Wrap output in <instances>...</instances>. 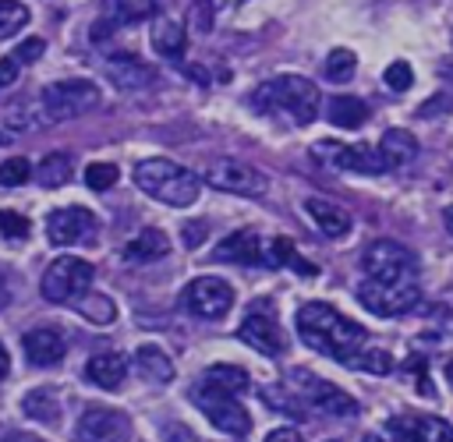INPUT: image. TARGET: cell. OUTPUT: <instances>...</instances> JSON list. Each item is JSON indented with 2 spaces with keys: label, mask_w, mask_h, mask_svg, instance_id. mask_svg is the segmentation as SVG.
<instances>
[{
  "label": "cell",
  "mask_w": 453,
  "mask_h": 442,
  "mask_svg": "<svg viewBox=\"0 0 453 442\" xmlns=\"http://www.w3.org/2000/svg\"><path fill=\"white\" fill-rule=\"evenodd\" d=\"M134 364H138V371H142L145 382L163 385V382L173 378V364H170V357H166L156 343H142V347L134 350Z\"/></svg>",
  "instance_id": "484cf974"
},
{
  "label": "cell",
  "mask_w": 453,
  "mask_h": 442,
  "mask_svg": "<svg viewBox=\"0 0 453 442\" xmlns=\"http://www.w3.org/2000/svg\"><path fill=\"white\" fill-rule=\"evenodd\" d=\"M180 301L198 318H223L230 311V304H234V286L226 279H219V276H198V279H191L184 286Z\"/></svg>",
  "instance_id": "8fae6325"
},
{
  "label": "cell",
  "mask_w": 453,
  "mask_h": 442,
  "mask_svg": "<svg viewBox=\"0 0 453 442\" xmlns=\"http://www.w3.org/2000/svg\"><path fill=\"white\" fill-rule=\"evenodd\" d=\"M301 375H304L308 385H297V389H301V396H304V403H308L311 410L329 414V417H350V414H357V400H354L350 392H343L340 385L322 382V378H315V375H308V371H301Z\"/></svg>",
  "instance_id": "5bb4252c"
},
{
  "label": "cell",
  "mask_w": 453,
  "mask_h": 442,
  "mask_svg": "<svg viewBox=\"0 0 453 442\" xmlns=\"http://www.w3.org/2000/svg\"><path fill=\"white\" fill-rule=\"evenodd\" d=\"M357 301L379 315V318H393V315H403L411 311L418 301H421V290L418 283H379V279H361L357 283Z\"/></svg>",
  "instance_id": "9c48e42d"
},
{
  "label": "cell",
  "mask_w": 453,
  "mask_h": 442,
  "mask_svg": "<svg viewBox=\"0 0 453 442\" xmlns=\"http://www.w3.org/2000/svg\"><path fill=\"white\" fill-rule=\"evenodd\" d=\"M265 442H304V438H301L297 428H273V431L265 435Z\"/></svg>",
  "instance_id": "f6af8a7d"
},
{
  "label": "cell",
  "mask_w": 453,
  "mask_h": 442,
  "mask_svg": "<svg viewBox=\"0 0 453 442\" xmlns=\"http://www.w3.org/2000/svg\"><path fill=\"white\" fill-rule=\"evenodd\" d=\"M304 212L311 216V223L326 233V237H343L350 230V212L340 209L336 202H326V198H308L304 202Z\"/></svg>",
  "instance_id": "603a6c76"
},
{
  "label": "cell",
  "mask_w": 453,
  "mask_h": 442,
  "mask_svg": "<svg viewBox=\"0 0 453 442\" xmlns=\"http://www.w3.org/2000/svg\"><path fill=\"white\" fill-rule=\"evenodd\" d=\"M216 191H226V194H244V198H262L265 194V187H269V177L262 173V170H255L251 163H244V159H230V156H223V159H212L209 166H205V173H202Z\"/></svg>",
  "instance_id": "52a82bcc"
},
{
  "label": "cell",
  "mask_w": 453,
  "mask_h": 442,
  "mask_svg": "<svg viewBox=\"0 0 453 442\" xmlns=\"http://www.w3.org/2000/svg\"><path fill=\"white\" fill-rule=\"evenodd\" d=\"M7 442H39V438H35V435H25V431H11Z\"/></svg>",
  "instance_id": "bcb514c9"
},
{
  "label": "cell",
  "mask_w": 453,
  "mask_h": 442,
  "mask_svg": "<svg viewBox=\"0 0 453 442\" xmlns=\"http://www.w3.org/2000/svg\"><path fill=\"white\" fill-rule=\"evenodd\" d=\"M28 21V7L18 4V0H0V39L14 35L18 28H25Z\"/></svg>",
  "instance_id": "1f68e13d"
},
{
  "label": "cell",
  "mask_w": 453,
  "mask_h": 442,
  "mask_svg": "<svg viewBox=\"0 0 453 442\" xmlns=\"http://www.w3.org/2000/svg\"><path fill=\"white\" fill-rule=\"evenodd\" d=\"M379 156L386 163V170H396V166H407L414 156H418V138L411 131H400V127H389L379 141Z\"/></svg>",
  "instance_id": "cb8c5ba5"
},
{
  "label": "cell",
  "mask_w": 453,
  "mask_h": 442,
  "mask_svg": "<svg viewBox=\"0 0 453 442\" xmlns=\"http://www.w3.org/2000/svg\"><path fill=\"white\" fill-rule=\"evenodd\" d=\"M262 265H269V269H294V272H301V276H315L319 269L308 262V258H301L297 255V248H294V240L290 237H273V240H265L262 244Z\"/></svg>",
  "instance_id": "44dd1931"
},
{
  "label": "cell",
  "mask_w": 453,
  "mask_h": 442,
  "mask_svg": "<svg viewBox=\"0 0 453 442\" xmlns=\"http://www.w3.org/2000/svg\"><path fill=\"white\" fill-rule=\"evenodd\" d=\"M350 368H361V371H372V375H386V371H393V357L386 354V350H361L354 361H350Z\"/></svg>",
  "instance_id": "836d02e7"
},
{
  "label": "cell",
  "mask_w": 453,
  "mask_h": 442,
  "mask_svg": "<svg viewBox=\"0 0 453 442\" xmlns=\"http://www.w3.org/2000/svg\"><path fill=\"white\" fill-rule=\"evenodd\" d=\"M96 233V216L81 205H67V209H53L46 219V237L50 244H81Z\"/></svg>",
  "instance_id": "4fadbf2b"
},
{
  "label": "cell",
  "mask_w": 453,
  "mask_h": 442,
  "mask_svg": "<svg viewBox=\"0 0 453 442\" xmlns=\"http://www.w3.org/2000/svg\"><path fill=\"white\" fill-rule=\"evenodd\" d=\"M237 336H241L251 350L269 354V357H276V354L283 350V332H280L276 318H273V315H265V311H251V315L241 322Z\"/></svg>",
  "instance_id": "2e32d148"
},
{
  "label": "cell",
  "mask_w": 453,
  "mask_h": 442,
  "mask_svg": "<svg viewBox=\"0 0 453 442\" xmlns=\"http://www.w3.org/2000/svg\"><path fill=\"white\" fill-rule=\"evenodd\" d=\"M134 184L149 198H156L163 205H173V209H184V205H191L198 198V177L191 170H184L180 163L163 159V156L142 159L134 166Z\"/></svg>",
  "instance_id": "3957f363"
},
{
  "label": "cell",
  "mask_w": 453,
  "mask_h": 442,
  "mask_svg": "<svg viewBox=\"0 0 453 442\" xmlns=\"http://www.w3.org/2000/svg\"><path fill=\"white\" fill-rule=\"evenodd\" d=\"M180 237H184L188 248L202 244V237H205V223H202V219H198V223H184V226H180Z\"/></svg>",
  "instance_id": "ee69618b"
},
{
  "label": "cell",
  "mask_w": 453,
  "mask_h": 442,
  "mask_svg": "<svg viewBox=\"0 0 453 442\" xmlns=\"http://www.w3.org/2000/svg\"><path fill=\"white\" fill-rule=\"evenodd\" d=\"M28 219L21 216V212H11V209H4L0 212V233L7 237V240H25L28 237Z\"/></svg>",
  "instance_id": "74e56055"
},
{
  "label": "cell",
  "mask_w": 453,
  "mask_h": 442,
  "mask_svg": "<svg viewBox=\"0 0 453 442\" xmlns=\"http://www.w3.org/2000/svg\"><path fill=\"white\" fill-rule=\"evenodd\" d=\"M21 410L32 417V421H42V424H57V414H60V403L50 389H32L21 403Z\"/></svg>",
  "instance_id": "f546056e"
},
{
  "label": "cell",
  "mask_w": 453,
  "mask_h": 442,
  "mask_svg": "<svg viewBox=\"0 0 453 442\" xmlns=\"http://www.w3.org/2000/svg\"><path fill=\"white\" fill-rule=\"evenodd\" d=\"M209 11L216 14V4H212V0H202V4H195V28H198V32H209V28H212V21L205 18Z\"/></svg>",
  "instance_id": "7bdbcfd3"
},
{
  "label": "cell",
  "mask_w": 453,
  "mask_h": 442,
  "mask_svg": "<svg viewBox=\"0 0 453 442\" xmlns=\"http://www.w3.org/2000/svg\"><path fill=\"white\" fill-rule=\"evenodd\" d=\"M386 85L393 88V92H407L411 88V81H414V71H411V64H403V60H393L389 67H386Z\"/></svg>",
  "instance_id": "f35d334b"
},
{
  "label": "cell",
  "mask_w": 453,
  "mask_h": 442,
  "mask_svg": "<svg viewBox=\"0 0 453 442\" xmlns=\"http://www.w3.org/2000/svg\"><path fill=\"white\" fill-rule=\"evenodd\" d=\"M326 117L336 127H361L368 120V106L361 99H354V95H336V99L326 103Z\"/></svg>",
  "instance_id": "f1b7e54d"
},
{
  "label": "cell",
  "mask_w": 453,
  "mask_h": 442,
  "mask_svg": "<svg viewBox=\"0 0 453 442\" xmlns=\"http://www.w3.org/2000/svg\"><path fill=\"white\" fill-rule=\"evenodd\" d=\"M393 431L400 442H453V428L442 417H421V414L396 417Z\"/></svg>",
  "instance_id": "ac0fdd59"
},
{
  "label": "cell",
  "mask_w": 453,
  "mask_h": 442,
  "mask_svg": "<svg viewBox=\"0 0 453 442\" xmlns=\"http://www.w3.org/2000/svg\"><path fill=\"white\" fill-rule=\"evenodd\" d=\"M311 156H319V163H326V166H333V170H343V173H382V170H386L379 149L347 145V141H336V138L315 141V145H311Z\"/></svg>",
  "instance_id": "30bf717a"
},
{
  "label": "cell",
  "mask_w": 453,
  "mask_h": 442,
  "mask_svg": "<svg viewBox=\"0 0 453 442\" xmlns=\"http://www.w3.org/2000/svg\"><path fill=\"white\" fill-rule=\"evenodd\" d=\"M21 347H25V357L35 368H53L67 354V339H64V332L57 325H35V329H28L25 339H21Z\"/></svg>",
  "instance_id": "9a60e30c"
},
{
  "label": "cell",
  "mask_w": 453,
  "mask_h": 442,
  "mask_svg": "<svg viewBox=\"0 0 453 442\" xmlns=\"http://www.w3.org/2000/svg\"><path fill=\"white\" fill-rule=\"evenodd\" d=\"M99 106V85L88 78H64L42 88V110L50 120H74Z\"/></svg>",
  "instance_id": "8992f818"
},
{
  "label": "cell",
  "mask_w": 453,
  "mask_h": 442,
  "mask_svg": "<svg viewBox=\"0 0 453 442\" xmlns=\"http://www.w3.org/2000/svg\"><path fill=\"white\" fill-rule=\"evenodd\" d=\"M446 375H449V382H453V364H449V371H446Z\"/></svg>",
  "instance_id": "f907efd6"
},
{
  "label": "cell",
  "mask_w": 453,
  "mask_h": 442,
  "mask_svg": "<svg viewBox=\"0 0 453 442\" xmlns=\"http://www.w3.org/2000/svg\"><path fill=\"white\" fill-rule=\"evenodd\" d=\"M7 375V350H4V343H0V378Z\"/></svg>",
  "instance_id": "c3c4849f"
},
{
  "label": "cell",
  "mask_w": 453,
  "mask_h": 442,
  "mask_svg": "<svg viewBox=\"0 0 453 442\" xmlns=\"http://www.w3.org/2000/svg\"><path fill=\"white\" fill-rule=\"evenodd\" d=\"M78 311L88 318V322H113V315H117V308H113V301L110 297H103V293H85L81 301H78Z\"/></svg>",
  "instance_id": "d6a6232c"
},
{
  "label": "cell",
  "mask_w": 453,
  "mask_h": 442,
  "mask_svg": "<svg viewBox=\"0 0 453 442\" xmlns=\"http://www.w3.org/2000/svg\"><path fill=\"white\" fill-rule=\"evenodd\" d=\"M0 141H4V138H0Z\"/></svg>",
  "instance_id": "f5cc1de1"
},
{
  "label": "cell",
  "mask_w": 453,
  "mask_h": 442,
  "mask_svg": "<svg viewBox=\"0 0 453 442\" xmlns=\"http://www.w3.org/2000/svg\"><path fill=\"white\" fill-rule=\"evenodd\" d=\"M106 74H110V81L117 85V88H145L149 81H152V67L145 64V60H138L134 53H117V57H110L106 60Z\"/></svg>",
  "instance_id": "d6986e66"
},
{
  "label": "cell",
  "mask_w": 453,
  "mask_h": 442,
  "mask_svg": "<svg viewBox=\"0 0 453 442\" xmlns=\"http://www.w3.org/2000/svg\"><path fill=\"white\" fill-rule=\"evenodd\" d=\"M18 71H21V60L11 53V57H4L0 60V88H7V85H14L18 81Z\"/></svg>",
  "instance_id": "b9f144b4"
},
{
  "label": "cell",
  "mask_w": 453,
  "mask_h": 442,
  "mask_svg": "<svg viewBox=\"0 0 453 442\" xmlns=\"http://www.w3.org/2000/svg\"><path fill=\"white\" fill-rule=\"evenodd\" d=\"M42 53H46V42H42V39H35V35H32V39H25V42L14 50V57H18L21 64H32V60H39Z\"/></svg>",
  "instance_id": "60d3db41"
},
{
  "label": "cell",
  "mask_w": 453,
  "mask_h": 442,
  "mask_svg": "<svg viewBox=\"0 0 453 442\" xmlns=\"http://www.w3.org/2000/svg\"><path fill=\"white\" fill-rule=\"evenodd\" d=\"M365 442H382V438H379V435H368V438H365Z\"/></svg>",
  "instance_id": "681fc988"
},
{
  "label": "cell",
  "mask_w": 453,
  "mask_h": 442,
  "mask_svg": "<svg viewBox=\"0 0 453 442\" xmlns=\"http://www.w3.org/2000/svg\"><path fill=\"white\" fill-rule=\"evenodd\" d=\"M92 276H96V272H92V265H88L85 258L60 255V258H53V262L46 265L39 290H42V297L53 301V304H78V301L88 293Z\"/></svg>",
  "instance_id": "277c9868"
},
{
  "label": "cell",
  "mask_w": 453,
  "mask_h": 442,
  "mask_svg": "<svg viewBox=\"0 0 453 442\" xmlns=\"http://www.w3.org/2000/svg\"><path fill=\"white\" fill-rule=\"evenodd\" d=\"M297 336L315 350V354H326L340 364L350 368V361L365 350L368 343V332L365 325H357L354 318L340 315L333 304L326 301H308L297 308Z\"/></svg>",
  "instance_id": "6da1fadb"
},
{
  "label": "cell",
  "mask_w": 453,
  "mask_h": 442,
  "mask_svg": "<svg viewBox=\"0 0 453 442\" xmlns=\"http://www.w3.org/2000/svg\"><path fill=\"white\" fill-rule=\"evenodd\" d=\"M71 173H74V159H71L67 152H50V156H42L39 166H35V180H39V187H46V191L64 187V184L71 180Z\"/></svg>",
  "instance_id": "4316f807"
},
{
  "label": "cell",
  "mask_w": 453,
  "mask_h": 442,
  "mask_svg": "<svg viewBox=\"0 0 453 442\" xmlns=\"http://www.w3.org/2000/svg\"><path fill=\"white\" fill-rule=\"evenodd\" d=\"M442 223H446V230H449V233H453V205H449V209H446V212H442Z\"/></svg>",
  "instance_id": "7dc6e473"
},
{
  "label": "cell",
  "mask_w": 453,
  "mask_h": 442,
  "mask_svg": "<svg viewBox=\"0 0 453 442\" xmlns=\"http://www.w3.org/2000/svg\"><path fill=\"white\" fill-rule=\"evenodd\" d=\"M198 382L216 389V392H226V396H244L248 392V371L237 368V364H212V368L202 371Z\"/></svg>",
  "instance_id": "d4e9b609"
},
{
  "label": "cell",
  "mask_w": 453,
  "mask_h": 442,
  "mask_svg": "<svg viewBox=\"0 0 453 442\" xmlns=\"http://www.w3.org/2000/svg\"><path fill=\"white\" fill-rule=\"evenodd\" d=\"M117 177H120V170H117L113 163H92V166L85 170V184H88L92 191H106V187H113Z\"/></svg>",
  "instance_id": "8d00e7d4"
},
{
  "label": "cell",
  "mask_w": 453,
  "mask_h": 442,
  "mask_svg": "<svg viewBox=\"0 0 453 442\" xmlns=\"http://www.w3.org/2000/svg\"><path fill=\"white\" fill-rule=\"evenodd\" d=\"M262 403H269V407H276V410H283V414H294V417H301V403H297V400H287V396L280 392V385H269V389H262Z\"/></svg>",
  "instance_id": "ab89813d"
},
{
  "label": "cell",
  "mask_w": 453,
  "mask_h": 442,
  "mask_svg": "<svg viewBox=\"0 0 453 442\" xmlns=\"http://www.w3.org/2000/svg\"><path fill=\"white\" fill-rule=\"evenodd\" d=\"M32 177V166L25 156H14V159H4L0 163V187H18Z\"/></svg>",
  "instance_id": "e575fe53"
},
{
  "label": "cell",
  "mask_w": 453,
  "mask_h": 442,
  "mask_svg": "<svg viewBox=\"0 0 453 442\" xmlns=\"http://www.w3.org/2000/svg\"><path fill=\"white\" fill-rule=\"evenodd\" d=\"M0 301H4V283H0Z\"/></svg>",
  "instance_id": "816d5d0a"
},
{
  "label": "cell",
  "mask_w": 453,
  "mask_h": 442,
  "mask_svg": "<svg viewBox=\"0 0 453 442\" xmlns=\"http://www.w3.org/2000/svg\"><path fill=\"white\" fill-rule=\"evenodd\" d=\"M191 400H195V407L209 417L212 428H219V431H226V435H237V438L251 431V417H248V410L241 407L237 396L216 392V389H209V385L198 382V385L191 389Z\"/></svg>",
  "instance_id": "ba28073f"
},
{
  "label": "cell",
  "mask_w": 453,
  "mask_h": 442,
  "mask_svg": "<svg viewBox=\"0 0 453 442\" xmlns=\"http://www.w3.org/2000/svg\"><path fill=\"white\" fill-rule=\"evenodd\" d=\"M354 67H357V57L347 50V46H336V50H329V57H326V81H333V85H343V81H350L354 78Z\"/></svg>",
  "instance_id": "4dcf8cb0"
},
{
  "label": "cell",
  "mask_w": 453,
  "mask_h": 442,
  "mask_svg": "<svg viewBox=\"0 0 453 442\" xmlns=\"http://www.w3.org/2000/svg\"><path fill=\"white\" fill-rule=\"evenodd\" d=\"M127 431H131L127 414H120L113 407H88L74 424L78 442H124Z\"/></svg>",
  "instance_id": "7c38bea8"
},
{
  "label": "cell",
  "mask_w": 453,
  "mask_h": 442,
  "mask_svg": "<svg viewBox=\"0 0 453 442\" xmlns=\"http://www.w3.org/2000/svg\"><path fill=\"white\" fill-rule=\"evenodd\" d=\"M262 244L255 230H237L230 237H223L216 248H212V258L216 262H234V265H262Z\"/></svg>",
  "instance_id": "e0dca14e"
},
{
  "label": "cell",
  "mask_w": 453,
  "mask_h": 442,
  "mask_svg": "<svg viewBox=\"0 0 453 442\" xmlns=\"http://www.w3.org/2000/svg\"><path fill=\"white\" fill-rule=\"evenodd\" d=\"M251 103L262 113H283L290 124H311L319 117L322 99H319L315 81H308L301 74H276L255 88Z\"/></svg>",
  "instance_id": "7a4b0ae2"
},
{
  "label": "cell",
  "mask_w": 453,
  "mask_h": 442,
  "mask_svg": "<svg viewBox=\"0 0 453 442\" xmlns=\"http://www.w3.org/2000/svg\"><path fill=\"white\" fill-rule=\"evenodd\" d=\"M170 251V244H166V233L163 230H142L134 240H127V248H124V258L127 262H138V265H145V262H156V258H163Z\"/></svg>",
  "instance_id": "83f0119b"
},
{
  "label": "cell",
  "mask_w": 453,
  "mask_h": 442,
  "mask_svg": "<svg viewBox=\"0 0 453 442\" xmlns=\"http://www.w3.org/2000/svg\"><path fill=\"white\" fill-rule=\"evenodd\" d=\"M124 375H127V361H124L120 354H113V350L92 354L88 364H85V378H88L92 385H99V389H110V392L120 389Z\"/></svg>",
  "instance_id": "ffe728a7"
},
{
  "label": "cell",
  "mask_w": 453,
  "mask_h": 442,
  "mask_svg": "<svg viewBox=\"0 0 453 442\" xmlns=\"http://www.w3.org/2000/svg\"><path fill=\"white\" fill-rule=\"evenodd\" d=\"M163 7V0H117L120 21H145Z\"/></svg>",
  "instance_id": "d590c367"
},
{
  "label": "cell",
  "mask_w": 453,
  "mask_h": 442,
  "mask_svg": "<svg viewBox=\"0 0 453 442\" xmlns=\"http://www.w3.org/2000/svg\"><path fill=\"white\" fill-rule=\"evenodd\" d=\"M361 269L365 279H379V283H414L418 272V258L411 248H403L400 240H372L361 251Z\"/></svg>",
  "instance_id": "5b68a950"
},
{
  "label": "cell",
  "mask_w": 453,
  "mask_h": 442,
  "mask_svg": "<svg viewBox=\"0 0 453 442\" xmlns=\"http://www.w3.org/2000/svg\"><path fill=\"white\" fill-rule=\"evenodd\" d=\"M149 39H152V50H156L159 57H166V60H180V57H184L188 35H184V25H180L177 18H156Z\"/></svg>",
  "instance_id": "7402d4cb"
}]
</instances>
